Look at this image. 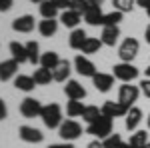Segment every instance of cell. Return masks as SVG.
<instances>
[{
  "label": "cell",
  "instance_id": "cell-1",
  "mask_svg": "<svg viewBox=\"0 0 150 148\" xmlns=\"http://www.w3.org/2000/svg\"><path fill=\"white\" fill-rule=\"evenodd\" d=\"M40 118H42V122L46 128H60L62 124V110H60V106L56 102H50L46 106H42V112H40Z\"/></svg>",
  "mask_w": 150,
  "mask_h": 148
},
{
  "label": "cell",
  "instance_id": "cell-2",
  "mask_svg": "<svg viewBox=\"0 0 150 148\" xmlns=\"http://www.w3.org/2000/svg\"><path fill=\"white\" fill-rule=\"evenodd\" d=\"M86 132L90 134V136H96L98 140H104V138H108L112 134V118H108V116H100L96 122L92 124H88L86 128Z\"/></svg>",
  "mask_w": 150,
  "mask_h": 148
},
{
  "label": "cell",
  "instance_id": "cell-3",
  "mask_svg": "<svg viewBox=\"0 0 150 148\" xmlns=\"http://www.w3.org/2000/svg\"><path fill=\"white\" fill-rule=\"evenodd\" d=\"M114 78L122 80V82H132V80L138 78V72L140 70L134 66V64H130V62H120V64H116L114 68Z\"/></svg>",
  "mask_w": 150,
  "mask_h": 148
},
{
  "label": "cell",
  "instance_id": "cell-4",
  "mask_svg": "<svg viewBox=\"0 0 150 148\" xmlns=\"http://www.w3.org/2000/svg\"><path fill=\"white\" fill-rule=\"evenodd\" d=\"M58 134H60V138H64L66 142H72V140H76V138L82 136V126L78 124L76 120H66V122L60 124Z\"/></svg>",
  "mask_w": 150,
  "mask_h": 148
},
{
  "label": "cell",
  "instance_id": "cell-5",
  "mask_svg": "<svg viewBox=\"0 0 150 148\" xmlns=\"http://www.w3.org/2000/svg\"><path fill=\"white\" fill-rule=\"evenodd\" d=\"M138 48H140L138 40L130 36V38H126V40L120 44V48H118V56L122 58V62H130L132 58L138 54Z\"/></svg>",
  "mask_w": 150,
  "mask_h": 148
},
{
  "label": "cell",
  "instance_id": "cell-6",
  "mask_svg": "<svg viewBox=\"0 0 150 148\" xmlns=\"http://www.w3.org/2000/svg\"><path fill=\"white\" fill-rule=\"evenodd\" d=\"M138 94H140L138 86H132L130 82H124L120 86V90H118V102L126 104V106H132V102H136Z\"/></svg>",
  "mask_w": 150,
  "mask_h": 148
},
{
  "label": "cell",
  "instance_id": "cell-7",
  "mask_svg": "<svg viewBox=\"0 0 150 148\" xmlns=\"http://www.w3.org/2000/svg\"><path fill=\"white\" fill-rule=\"evenodd\" d=\"M130 108H132V106H126V104H122V102L106 100L104 106H102V114L108 116V118H118V116H126Z\"/></svg>",
  "mask_w": 150,
  "mask_h": 148
},
{
  "label": "cell",
  "instance_id": "cell-8",
  "mask_svg": "<svg viewBox=\"0 0 150 148\" xmlns=\"http://www.w3.org/2000/svg\"><path fill=\"white\" fill-rule=\"evenodd\" d=\"M42 112V104L38 102L36 98H24L22 102H20V114H22L24 118H36V116H40Z\"/></svg>",
  "mask_w": 150,
  "mask_h": 148
},
{
  "label": "cell",
  "instance_id": "cell-9",
  "mask_svg": "<svg viewBox=\"0 0 150 148\" xmlns=\"http://www.w3.org/2000/svg\"><path fill=\"white\" fill-rule=\"evenodd\" d=\"M34 16H30V14H24V16H18V18H14V22H12V30L14 32H20V34H28V32H32L34 30Z\"/></svg>",
  "mask_w": 150,
  "mask_h": 148
},
{
  "label": "cell",
  "instance_id": "cell-10",
  "mask_svg": "<svg viewBox=\"0 0 150 148\" xmlns=\"http://www.w3.org/2000/svg\"><path fill=\"white\" fill-rule=\"evenodd\" d=\"M74 68H76V72H78L80 76L92 78L94 74H96V66H94L86 56H82V54H78V56L74 58Z\"/></svg>",
  "mask_w": 150,
  "mask_h": 148
},
{
  "label": "cell",
  "instance_id": "cell-11",
  "mask_svg": "<svg viewBox=\"0 0 150 148\" xmlns=\"http://www.w3.org/2000/svg\"><path fill=\"white\" fill-rule=\"evenodd\" d=\"M18 136L22 138L24 142H30V144H38V142L44 140V134H42L38 128H32V126H20Z\"/></svg>",
  "mask_w": 150,
  "mask_h": 148
},
{
  "label": "cell",
  "instance_id": "cell-12",
  "mask_svg": "<svg viewBox=\"0 0 150 148\" xmlns=\"http://www.w3.org/2000/svg\"><path fill=\"white\" fill-rule=\"evenodd\" d=\"M64 94L68 96L70 100H82V98H86V90H84V86H82L80 82H76V80H68V82H66V86H64Z\"/></svg>",
  "mask_w": 150,
  "mask_h": 148
},
{
  "label": "cell",
  "instance_id": "cell-13",
  "mask_svg": "<svg viewBox=\"0 0 150 148\" xmlns=\"http://www.w3.org/2000/svg\"><path fill=\"white\" fill-rule=\"evenodd\" d=\"M92 84L96 86L98 92H108L114 86V76L112 74H102V72H96L92 76Z\"/></svg>",
  "mask_w": 150,
  "mask_h": 148
},
{
  "label": "cell",
  "instance_id": "cell-14",
  "mask_svg": "<svg viewBox=\"0 0 150 148\" xmlns=\"http://www.w3.org/2000/svg\"><path fill=\"white\" fill-rule=\"evenodd\" d=\"M16 70H18V62H16L14 58H10V60H2V62H0V80L6 82V80L14 78Z\"/></svg>",
  "mask_w": 150,
  "mask_h": 148
},
{
  "label": "cell",
  "instance_id": "cell-15",
  "mask_svg": "<svg viewBox=\"0 0 150 148\" xmlns=\"http://www.w3.org/2000/svg\"><path fill=\"white\" fill-rule=\"evenodd\" d=\"M120 38V28L118 26H102V34H100V40L102 44L106 46H114Z\"/></svg>",
  "mask_w": 150,
  "mask_h": 148
},
{
  "label": "cell",
  "instance_id": "cell-16",
  "mask_svg": "<svg viewBox=\"0 0 150 148\" xmlns=\"http://www.w3.org/2000/svg\"><path fill=\"white\" fill-rule=\"evenodd\" d=\"M102 8L100 6H94V4H90V8L84 12V22H88L90 26H102Z\"/></svg>",
  "mask_w": 150,
  "mask_h": 148
},
{
  "label": "cell",
  "instance_id": "cell-17",
  "mask_svg": "<svg viewBox=\"0 0 150 148\" xmlns=\"http://www.w3.org/2000/svg\"><path fill=\"white\" fill-rule=\"evenodd\" d=\"M58 30V22L56 18H42L40 22H38V32L42 36H46V38H50V36H54Z\"/></svg>",
  "mask_w": 150,
  "mask_h": 148
},
{
  "label": "cell",
  "instance_id": "cell-18",
  "mask_svg": "<svg viewBox=\"0 0 150 148\" xmlns=\"http://www.w3.org/2000/svg\"><path fill=\"white\" fill-rule=\"evenodd\" d=\"M10 54L12 58L18 62V64H24L28 62V52H26V44H20V42H10Z\"/></svg>",
  "mask_w": 150,
  "mask_h": 148
},
{
  "label": "cell",
  "instance_id": "cell-19",
  "mask_svg": "<svg viewBox=\"0 0 150 148\" xmlns=\"http://www.w3.org/2000/svg\"><path fill=\"white\" fill-rule=\"evenodd\" d=\"M140 120H142V110L136 108V106H132L128 114L124 116V124H126L128 130H136V126L140 124Z\"/></svg>",
  "mask_w": 150,
  "mask_h": 148
},
{
  "label": "cell",
  "instance_id": "cell-20",
  "mask_svg": "<svg viewBox=\"0 0 150 148\" xmlns=\"http://www.w3.org/2000/svg\"><path fill=\"white\" fill-rule=\"evenodd\" d=\"M14 86L18 88V90L22 92H32L36 88V82L32 76H26V74H18L16 78H14Z\"/></svg>",
  "mask_w": 150,
  "mask_h": 148
},
{
  "label": "cell",
  "instance_id": "cell-21",
  "mask_svg": "<svg viewBox=\"0 0 150 148\" xmlns=\"http://www.w3.org/2000/svg\"><path fill=\"white\" fill-rule=\"evenodd\" d=\"M70 62L68 60H60L58 62V66L54 70H52V74H54V80L56 82H66L68 80V76H70Z\"/></svg>",
  "mask_w": 150,
  "mask_h": 148
},
{
  "label": "cell",
  "instance_id": "cell-22",
  "mask_svg": "<svg viewBox=\"0 0 150 148\" xmlns=\"http://www.w3.org/2000/svg\"><path fill=\"white\" fill-rule=\"evenodd\" d=\"M80 18H82V14L70 10V8L60 14V22L64 24L66 28H76V26H78V22H80Z\"/></svg>",
  "mask_w": 150,
  "mask_h": 148
},
{
  "label": "cell",
  "instance_id": "cell-23",
  "mask_svg": "<svg viewBox=\"0 0 150 148\" xmlns=\"http://www.w3.org/2000/svg\"><path fill=\"white\" fill-rule=\"evenodd\" d=\"M86 32L82 30V28H74L72 30V34H70L68 42H70V48H74V50H82V46H84V42H86Z\"/></svg>",
  "mask_w": 150,
  "mask_h": 148
},
{
  "label": "cell",
  "instance_id": "cell-24",
  "mask_svg": "<svg viewBox=\"0 0 150 148\" xmlns=\"http://www.w3.org/2000/svg\"><path fill=\"white\" fill-rule=\"evenodd\" d=\"M58 62H60V56H58L56 52H52V50H48V52H44V54L40 56V66H42V68L54 70L58 66Z\"/></svg>",
  "mask_w": 150,
  "mask_h": 148
},
{
  "label": "cell",
  "instance_id": "cell-25",
  "mask_svg": "<svg viewBox=\"0 0 150 148\" xmlns=\"http://www.w3.org/2000/svg\"><path fill=\"white\" fill-rule=\"evenodd\" d=\"M32 78H34L36 84H40V86H44V84H50L52 80H54V74H52V70H48V68H40L34 70V74H32Z\"/></svg>",
  "mask_w": 150,
  "mask_h": 148
},
{
  "label": "cell",
  "instance_id": "cell-26",
  "mask_svg": "<svg viewBox=\"0 0 150 148\" xmlns=\"http://www.w3.org/2000/svg\"><path fill=\"white\" fill-rule=\"evenodd\" d=\"M132 148H142L144 144H148V132L146 130H136L132 136H130V142H128Z\"/></svg>",
  "mask_w": 150,
  "mask_h": 148
},
{
  "label": "cell",
  "instance_id": "cell-27",
  "mask_svg": "<svg viewBox=\"0 0 150 148\" xmlns=\"http://www.w3.org/2000/svg\"><path fill=\"white\" fill-rule=\"evenodd\" d=\"M40 14H42V18H56L58 16L56 4H54L52 0H44V2L40 4Z\"/></svg>",
  "mask_w": 150,
  "mask_h": 148
},
{
  "label": "cell",
  "instance_id": "cell-28",
  "mask_svg": "<svg viewBox=\"0 0 150 148\" xmlns=\"http://www.w3.org/2000/svg\"><path fill=\"white\" fill-rule=\"evenodd\" d=\"M26 52H28V62H32V64H38L40 62V48H38V42L34 40H30V42H26Z\"/></svg>",
  "mask_w": 150,
  "mask_h": 148
},
{
  "label": "cell",
  "instance_id": "cell-29",
  "mask_svg": "<svg viewBox=\"0 0 150 148\" xmlns=\"http://www.w3.org/2000/svg\"><path fill=\"white\" fill-rule=\"evenodd\" d=\"M100 116H102V108H98V106H86V108H84V112H82V118H84L88 124L96 122Z\"/></svg>",
  "mask_w": 150,
  "mask_h": 148
},
{
  "label": "cell",
  "instance_id": "cell-30",
  "mask_svg": "<svg viewBox=\"0 0 150 148\" xmlns=\"http://www.w3.org/2000/svg\"><path fill=\"white\" fill-rule=\"evenodd\" d=\"M122 16H124V12H120V10L108 12L102 18V26H118V22H122Z\"/></svg>",
  "mask_w": 150,
  "mask_h": 148
},
{
  "label": "cell",
  "instance_id": "cell-31",
  "mask_svg": "<svg viewBox=\"0 0 150 148\" xmlns=\"http://www.w3.org/2000/svg\"><path fill=\"white\" fill-rule=\"evenodd\" d=\"M102 48V40L100 38H86V42L82 46V54H94Z\"/></svg>",
  "mask_w": 150,
  "mask_h": 148
},
{
  "label": "cell",
  "instance_id": "cell-32",
  "mask_svg": "<svg viewBox=\"0 0 150 148\" xmlns=\"http://www.w3.org/2000/svg\"><path fill=\"white\" fill-rule=\"evenodd\" d=\"M84 108H86V106H84L80 100H70V102L66 104V114H68L70 118H76V116H82Z\"/></svg>",
  "mask_w": 150,
  "mask_h": 148
},
{
  "label": "cell",
  "instance_id": "cell-33",
  "mask_svg": "<svg viewBox=\"0 0 150 148\" xmlns=\"http://www.w3.org/2000/svg\"><path fill=\"white\" fill-rule=\"evenodd\" d=\"M136 0H112V6L114 10H120V12H130L134 8Z\"/></svg>",
  "mask_w": 150,
  "mask_h": 148
},
{
  "label": "cell",
  "instance_id": "cell-34",
  "mask_svg": "<svg viewBox=\"0 0 150 148\" xmlns=\"http://www.w3.org/2000/svg\"><path fill=\"white\" fill-rule=\"evenodd\" d=\"M90 8V2L88 0H72L70 2V10H74V12H78V14H82L84 16V12Z\"/></svg>",
  "mask_w": 150,
  "mask_h": 148
},
{
  "label": "cell",
  "instance_id": "cell-35",
  "mask_svg": "<svg viewBox=\"0 0 150 148\" xmlns=\"http://www.w3.org/2000/svg\"><path fill=\"white\" fill-rule=\"evenodd\" d=\"M120 144H122V136H120V134H116V132L102 140V146L104 148H118Z\"/></svg>",
  "mask_w": 150,
  "mask_h": 148
},
{
  "label": "cell",
  "instance_id": "cell-36",
  "mask_svg": "<svg viewBox=\"0 0 150 148\" xmlns=\"http://www.w3.org/2000/svg\"><path fill=\"white\" fill-rule=\"evenodd\" d=\"M140 90H142V94H144L146 98H150V78H144L140 82Z\"/></svg>",
  "mask_w": 150,
  "mask_h": 148
},
{
  "label": "cell",
  "instance_id": "cell-37",
  "mask_svg": "<svg viewBox=\"0 0 150 148\" xmlns=\"http://www.w3.org/2000/svg\"><path fill=\"white\" fill-rule=\"evenodd\" d=\"M52 2L56 4V8H58V10H60V8L68 10V8H70V2H72V0H52Z\"/></svg>",
  "mask_w": 150,
  "mask_h": 148
},
{
  "label": "cell",
  "instance_id": "cell-38",
  "mask_svg": "<svg viewBox=\"0 0 150 148\" xmlns=\"http://www.w3.org/2000/svg\"><path fill=\"white\" fill-rule=\"evenodd\" d=\"M6 116H8V108H6V102L0 98V120H4Z\"/></svg>",
  "mask_w": 150,
  "mask_h": 148
},
{
  "label": "cell",
  "instance_id": "cell-39",
  "mask_svg": "<svg viewBox=\"0 0 150 148\" xmlns=\"http://www.w3.org/2000/svg\"><path fill=\"white\" fill-rule=\"evenodd\" d=\"M12 8V0H0V12H6Z\"/></svg>",
  "mask_w": 150,
  "mask_h": 148
},
{
  "label": "cell",
  "instance_id": "cell-40",
  "mask_svg": "<svg viewBox=\"0 0 150 148\" xmlns=\"http://www.w3.org/2000/svg\"><path fill=\"white\" fill-rule=\"evenodd\" d=\"M48 148H74L70 142H64V144H50Z\"/></svg>",
  "mask_w": 150,
  "mask_h": 148
},
{
  "label": "cell",
  "instance_id": "cell-41",
  "mask_svg": "<svg viewBox=\"0 0 150 148\" xmlns=\"http://www.w3.org/2000/svg\"><path fill=\"white\" fill-rule=\"evenodd\" d=\"M136 4H138V6H142L144 10H148V6H150V0H136Z\"/></svg>",
  "mask_w": 150,
  "mask_h": 148
},
{
  "label": "cell",
  "instance_id": "cell-42",
  "mask_svg": "<svg viewBox=\"0 0 150 148\" xmlns=\"http://www.w3.org/2000/svg\"><path fill=\"white\" fill-rule=\"evenodd\" d=\"M86 148H104V146H102V142H100V140H92Z\"/></svg>",
  "mask_w": 150,
  "mask_h": 148
},
{
  "label": "cell",
  "instance_id": "cell-43",
  "mask_svg": "<svg viewBox=\"0 0 150 148\" xmlns=\"http://www.w3.org/2000/svg\"><path fill=\"white\" fill-rule=\"evenodd\" d=\"M144 38H146V42L150 44V24L146 26V30H144Z\"/></svg>",
  "mask_w": 150,
  "mask_h": 148
},
{
  "label": "cell",
  "instance_id": "cell-44",
  "mask_svg": "<svg viewBox=\"0 0 150 148\" xmlns=\"http://www.w3.org/2000/svg\"><path fill=\"white\" fill-rule=\"evenodd\" d=\"M88 2H90V4H94V6H100L104 0H88Z\"/></svg>",
  "mask_w": 150,
  "mask_h": 148
},
{
  "label": "cell",
  "instance_id": "cell-45",
  "mask_svg": "<svg viewBox=\"0 0 150 148\" xmlns=\"http://www.w3.org/2000/svg\"><path fill=\"white\" fill-rule=\"evenodd\" d=\"M118 148H132V146H130V144H126V142H122V144H120Z\"/></svg>",
  "mask_w": 150,
  "mask_h": 148
},
{
  "label": "cell",
  "instance_id": "cell-46",
  "mask_svg": "<svg viewBox=\"0 0 150 148\" xmlns=\"http://www.w3.org/2000/svg\"><path fill=\"white\" fill-rule=\"evenodd\" d=\"M30 2H34V4H42L44 0H30Z\"/></svg>",
  "mask_w": 150,
  "mask_h": 148
},
{
  "label": "cell",
  "instance_id": "cell-47",
  "mask_svg": "<svg viewBox=\"0 0 150 148\" xmlns=\"http://www.w3.org/2000/svg\"><path fill=\"white\" fill-rule=\"evenodd\" d=\"M146 76H148V78H150V66H148V68H146Z\"/></svg>",
  "mask_w": 150,
  "mask_h": 148
},
{
  "label": "cell",
  "instance_id": "cell-48",
  "mask_svg": "<svg viewBox=\"0 0 150 148\" xmlns=\"http://www.w3.org/2000/svg\"><path fill=\"white\" fill-rule=\"evenodd\" d=\"M142 148H150V142H148V144H144V146H142Z\"/></svg>",
  "mask_w": 150,
  "mask_h": 148
},
{
  "label": "cell",
  "instance_id": "cell-49",
  "mask_svg": "<svg viewBox=\"0 0 150 148\" xmlns=\"http://www.w3.org/2000/svg\"><path fill=\"white\" fill-rule=\"evenodd\" d=\"M148 128H150V114H148Z\"/></svg>",
  "mask_w": 150,
  "mask_h": 148
},
{
  "label": "cell",
  "instance_id": "cell-50",
  "mask_svg": "<svg viewBox=\"0 0 150 148\" xmlns=\"http://www.w3.org/2000/svg\"><path fill=\"white\" fill-rule=\"evenodd\" d=\"M146 12H148V18H150V6H148V10H146Z\"/></svg>",
  "mask_w": 150,
  "mask_h": 148
}]
</instances>
